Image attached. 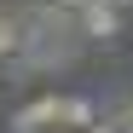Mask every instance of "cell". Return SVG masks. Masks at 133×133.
Here are the masks:
<instances>
[{"instance_id": "cell-4", "label": "cell", "mask_w": 133, "mask_h": 133, "mask_svg": "<svg viewBox=\"0 0 133 133\" xmlns=\"http://www.w3.org/2000/svg\"><path fill=\"white\" fill-rule=\"evenodd\" d=\"M87 133H122V127H110V122L98 116V122H93V127H87Z\"/></svg>"}, {"instance_id": "cell-2", "label": "cell", "mask_w": 133, "mask_h": 133, "mask_svg": "<svg viewBox=\"0 0 133 133\" xmlns=\"http://www.w3.org/2000/svg\"><path fill=\"white\" fill-rule=\"evenodd\" d=\"M122 17H127V12H116V6H104V0H93V6H81V12H75V29H81L87 41H122Z\"/></svg>"}, {"instance_id": "cell-3", "label": "cell", "mask_w": 133, "mask_h": 133, "mask_svg": "<svg viewBox=\"0 0 133 133\" xmlns=\"http://www.w3.org/2000/svg\"><path fill=\"white\" fill-rule=\"evenodd\" d=\"M17 41H23L17 12H12V6H0V58H12V52H17Z\"/></svg>"}, {"instance_id": "cell-7", "label": "cell", "mask_w": 133, "mask_h": 133, "mask_svg": "<svg viewBox=\"0 0 133 133\" xmlns=\"http://www.w3.org/2000/svg\"><path fill=\"white\" fill-rule=\"evenodd\" d=\"M52 133H75V127H52Z\"/></svg>"}, {"instance_id": "cell-6", "label": "cell", "mask_w": 133, "mask_h": 133, "mask_svg": "<svg viewBox=\"0 0 133 133\" xmlns=\"http://www.w3.org/2000/svg\"><path fill=\"white\" fill-rule=\"evenodd\" d=\"M104 6H116V12H127V6H133V0H104Z\"/></svg>"}, {"instance_id": "cell-1", "label": "cell", "mask_w": 133, "mask_h": 133, "mask_svg": "<svg viewBox=\"0 0 133 133\" xmlns=\"http://www.w3.org/2000/svg\"><path fill=\"white\" fill-rule=\"evenodd\" d=\"M93 122H98V104H93V98H64V93H41V98H29V104L12 116L17 133H52V127L87 133Z\"/></svg>"}, {"instance_id": "cell-5", "label": "cell", "mask_w": 133, "mask_h": 133, "mask_svg": "<svg viewBox=\"0 0 133 133\" xmlns=\"http://www.w3.org/2000/svg\"><path fill=\"white\" fill-rule=\"evenodd\" d=\"M58 6H64V12H81V6H93V0H58Z\"/></svg>"}]
</instances>
